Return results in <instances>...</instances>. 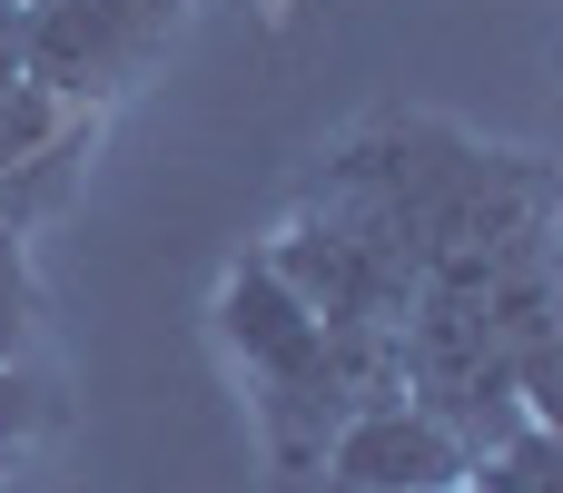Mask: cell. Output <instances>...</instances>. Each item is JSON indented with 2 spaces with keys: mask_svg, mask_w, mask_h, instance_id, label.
<instances>
[{
  "mask_svg": "<svg viewBox=\"0 0 563 493\" xmlns=\"http://www.w3.org/2000/svg\"><path fill=\"white\" fill-rule=\"evenodd\" d=\"M317 188L366 208L386 227V247L416 267V287L426 277H475L505 247L554 227V168L534 148H485L465 128L406 119V109H386L356 138H336Z\"/></svg>",
  "mask_w": 563,
  "mask_h": 493,
  "instance_id": "obj_1",
  "label": "cell"
},
{
  "mask_svg": "<svg viewBox=\"0 0 563 493\" xmlns=\"http://www.w3.org/2000/svg\"><path fill=\"white\" fill-rule=\"evenodd\" d=\"M89 158H99V109H69V119H59V128L30 148V158L0 178V217H10L20 237H40V227L69 208V188L89 178Z\"/></svg>",
  "mask_w": 563,
  "mask_h": 493,
  "instance_id": "obj_5",
  "label": "cell"
},
{
  "mask_svg": "<svg viewBox=\"0 0 563 493\" xmlns=\"http://www.w3.org/2000/svg\"><path fill=\"white\" fill-rule=\"evenodd\" d=\"M0 474H10V455H0Z\"/></svg>",
  "mask_w": 563,
  "mask_h": 493,
  "instance_id": "obj_10",
  "label": "cell"
},
{
  "mask_svg": "<svg viewBox=\"0 0 563 493\" xmlns=\"http://www.w3.org/2000/svg\"><path fill=\"white\" fill-rule=\"evenodd\" d=\"M218 346L247 376V405H257V435H267L277 484L317 474L327 445H336V425L356 405L406 395L396 385V326H327L257 247L218 277Z\"/></svg>",
  "mask_w": 563,
  "mask_h": 493,
  "instance_id": "obj_2",
  "label": "cell"
},
{
  "mask_svg": "<svg viewBox=\"0 0 563 493\" xmlns=\"http://www.w3.org/2000/svg\"><path fill=\"white\" fill-rule=\"evenodd\" d=\"M59 119H69V109H59V99H49L40 79L0 89V178H10V168H20V158H30V148H40L49 128H59Z\"/></svg>",
  "mask_w": 563,
  "mask_h": 493,
  "instance_id": "obj_9",
  "label": "cell"
},
{
  "mask_svg": "<svg viewBox=\"0 0 563 493\" xmlns=\"http://www.w3.org/2000/svg\"><path fill=\"white\" fill-rule=\"evenodd\" d=\"M30 336H40V267L30 237L0 217V366H30Z\"/></svg>",
  "mask_w": 563,
  "mask_h": 493,
  "instance_id": "obj_7",
  "label": "cell"
},
{
  "mask_svg": "<svg viewBox=\"0 0 563 493\" xmlns=\"http://www.w3.org/2000/svg\"><path fill=\"white\" fill-rule=\"evenodd\" d=\"M20 10H30V0H20Z\"/></svg>",
  "mask_w": 563,
  "mask_h": 493,
  "instance_id": "obj_11",
  "label": "cell"
},
{
  "mask_svg": "<svg viewBox=\"0 0 563 493\" xmlns=\"http://www.w3.org/2000/svg\"><path fill=\"white\" fill-rule=\"evenodd\" d=\"M465 435H445L416 395H376L336 425L327 445V493H465Z\"/></svg>",
  "mask_w": 563,
  "mask_h": 493,
  "instance_id": "obj_4",
  "label": "cell"
},
{
  "mask_svg": "<svg viewBox=\"0 0 563 493\" xmlns=\"http://www.w3.org/2000/svg\"><path fill=\"white\" fill-rule=\"evenodd\" d=\"M465 493H563V435H554V415H525L515 435H495V445L465 464Z\"/></svg>",
  "mask_w": 563,
  "mask_h": 493,
  "instance_id": "obj_6",
  "label": "cell"
},
{
  "mask_svg": "<svg viewBox=\"0 0 563 493\" xmlns=\"http://www.w3.org/2000/svg\"><path fill=\"white\" fill-rule=\"evenodd\" d=\"M178 10L188 0H30L20 10V69L59 109H99L109 119V99H129L158 69Z\"/></svg>",
  "mask_w": 563,
  "mask_h": 493,
  "instance_id": "obj_3",
  "label": "cell"
},
{
  "mask_svg": "<svg viewBox=\"0 0 563 493\" xmlns=\"http://www.w3.org/2000/svg\"><path fill=\"white\" fill-rule=\"evenodd\" d=\"M49 425H59L49 376H40V366H0V455H20V445L49 435Z\"/></svg>",
  "mask_w": 563,
  "mask_h": 493,
  "instance_id": "obj_8",
  "label": "cell"
}]
</instances>
